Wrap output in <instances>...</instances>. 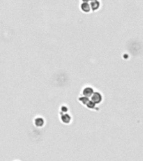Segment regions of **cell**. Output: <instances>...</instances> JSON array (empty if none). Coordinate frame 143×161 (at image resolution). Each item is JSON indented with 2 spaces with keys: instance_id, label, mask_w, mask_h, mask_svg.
<instances>
[{
  "instance_id": "obj_1",
  "label": "cell",
  "mask_w": 143,
  "mask_h": 161,
  "mask_svg": "<svg viewBox=\"0 0 143 161\" xmlns=\"http://www.w3.org/2000/svg\"><path fill=\"white\" fill-rule=\"evenodd\" d=\"M90 100L93 103H95L96 105L101 104L103 101V96L99 92H94L93 94L91 95V96H90Z\"/></svg>"
},
{
  "instance_id": "obj_2",
  "label": "cell",
  "mask_w": 143,
  "mask_h": 161,
  "mask_svg": "<svg viewBox=\"0 0 143 161\" xmlns=\"http://www.w3.org/2000/svg\"><path fill=\"white\" fill-rule=\"evenodd\" d=\"M59 119L61 121V123H63L64 124H69L72 121V117L68 113H59Z\"/></svg>"
},
{
  "instance_id": "obj_3",
  "label": "cell",
  "mask_w": 143,
  "mask_h": 161,
  "mask_svg": "<svg viewBox=\"0 0 143 161\" xmlns=\"http://www.w3.org/2000/svg\"><path fill=\"white\" fill-rule=\"evenodd\" d=\"M94 92H95V90H94V88L92 86H85L83 88L82 92H81V95L90 98L91 96V95L93 94Z\"/></svg>"
},
{
  "instance_id": "obj_4",
  "label": "cell",
  "mask_w": 143,
  "mask_h": 161,
  "mask_svg": "<svg viewBox=\"0 0 143 161\" xmlns=\"http://www.w3.org/2000/svg\"><path fill=\"white\" fill-rule=\"evenodd\" d=\"M34 124L35 127L37 128H43L45 124V118H42V117H37L34 119Z\"/></svg>"
},
{
  "instance_id": "obj_5",
  "label": "cell",
  "mask_w": 143,
  "mask_h": 161,
  "mask_svg": "<svg viewBox=\"0 0 143 161\" xmlns=\"http://www.w3.org/2000/svg\"><path fill=\"white\" fill-rule=\"evenodd\" d=\"M90 10L92 12H96L101 9V2L99 0L92 1L90 2Z\"/></svg>"
},
{
  "instance_id": "obj_6",
  "label": "cell",
  "mask_w": 143,
  "mask_h": 161,
  "mask_svg": "<svg viewBox=\"0 0 143 161\" xmlns=\"http://www.w3.org/2000/svg\"><path fill=\"white\" fill-rule=\"evenodd\" d=\"M80 10L85 13V14H89L91 12L90 10V3H81L80 5Z\"/></svg>"
},
{
  "instance_id": "obj_7",
  "label": "cell",
  "mask_w": 143,
  "mask_h": 161,
  "mask_svg": "<svg viewBox=\"0 0 143 161\" xmlns=\"http://www.w3.org/2000/svg\"><path fill=\"white\" fill-rule=\"evenodd\" d=\"M85 106H86L88 109H90V110H95V111H96V110L98 111L99 110V108H97V105L95 104V103H93L91 100H89L88 103Z\"/></svg>"
},
{
  "instance_id": "obj_8",
  "label": "cell",
  "mask_w": 143,
  "mask_h": 161,
  "mask_svg": "<svg viewBox=\"0 0 143 161\" xmlns=\"http://www.w3.org/2000/svg\"><path fill=\"white\" fill-rule=\"evenodd\" d=\"M90 100V98L89 97H87V96H79L78 97V101L81 103L82 105H86L87 103H88V101Z\"/></svg>"
},
{
  "instance_id": "obj_9",
  "label": "cell",
  "mask_w": 143,
  "mask_h": 161,
  "mask_svg": "<svg viewBox=\"0 0 143 161\" xmlns=\"http://www.w3.org/2000/svg\"><path fill=\"white\" fill-rule=\"evenodd\" d=\"M59 113H69V107L65 106V105H63L60 107V112Z\"/></svg>"
},
{
  "instance_id": "obj_10",
  "label": "cell",
  "mask_w": 143,
  "mask_h": 161,
  "mask_svg": "<svg viewBox=\"0 0 143 161\" xmlns=\"http://www.w3.org/2000/svg\"><path fill=\"white\" fill-rule=\"evenodd\" d=\"M90 0H81V3H89Z\"/></svg>"
},
{
  "instance_id": "obj_11",
  "label": "cell",
  "mask_w": 143,
  "mask_h": 161,
  "mask_svg": "<svg viewBox=\"0 0 143 161\" xmlns=\"http://www.w3.org/2000/svg\"><path fill=\"white\" fill-rule=\"evenodd\" d=\"M92 1H95V0H90V2H92Z\"/></svg>"
}]
</instances>
